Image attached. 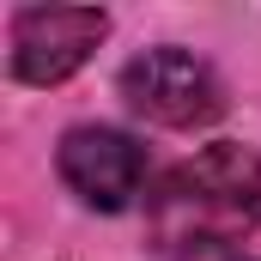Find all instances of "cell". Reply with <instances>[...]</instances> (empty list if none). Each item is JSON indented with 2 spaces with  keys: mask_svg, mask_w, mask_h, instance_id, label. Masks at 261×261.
Here are the masks:
<instances>
[{
  "mask_svg": "<svg viewBox=\"0 0 261 261\" xmlns=\"http://www.w3.org/2000/svg\"><path fill=\"white\" fill-rule=\"evenodd\" d=\"M261 225V152L219 140L182 158L146 200V237L164 261H206Z\"/></svg>",
  "mask_w": 261,
  "mask_h": 261,
  "instance_id": "obj_1",
  "label": "cell"
},
{
  "mask_svg": "<svg viewBox=\"0 0 261 261\" xmlns=\"http://www.w3.org/2000/svg\"><path fill=\"white\" fill-rule=\"evenodd\" d=\"M122 97H128L134 116L158 122V128H206L219 110H225V85L219 73L200 61L195 49H146L122 67Z\"/></svg>",
  "mask_w": 261,
  "mask_h": 261,
  "instance_id": "obj_2",
  "label": "cell"
},
{
  "mask_svg": "<svg viewBox=\"0 0 261 261\" xmlns=\"http://www.w3.org/2000/svg\"><path fill=\"white\" fill-rule=\"evenodd\" d=\"M103 31H110L103 6H24L12 18V73L24 85H61L67 73L91 61Z\"/></svg>",
  "mask_w": 261,
  "mask_h": 261,
  "instance_id": "obj_3",
  "label": "cell"
},
{
  "mask_svg": "<svg viewBox=\"0 0 261 261\" xmlns=\"http://www.w3.org/2000/svg\"><path fill=\"white\" fill-rule=\"evenodd\" d=\"M55 164H61V182L97 213H122L146 189V146L122 128H97V122L67 128Z\"/></svg>",
  "mask_w": 261,
  "mask_h": 261,
  "instance_id": "obj_4",
  "label": "cell"
},
{
  "mask_svg": "<svg viewBox=\"0 0 261 261\" xmlns=\"http://www.w3.org/2000/svg\"><path fill=\"white\" fill-rule=\"evenodd\" d=\"M237 261H261V255H237Z\"/></svg>",
  "mask_w": 261,
  "mask_h": 261,
  "instance_id": "obj_5",
  "label": "cell"
}]
</instances>
